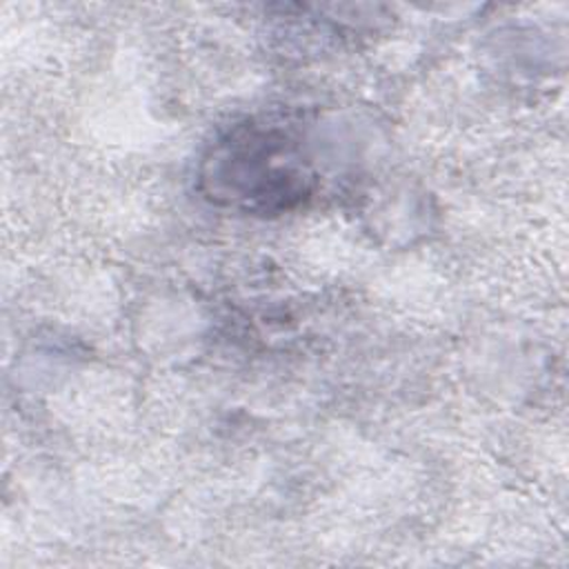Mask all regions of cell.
I'll use <instances>...</instances> for the list:
<instances>
[{
  "label": "cell",
  "mask_w": 569,
  "mask_h": 569,
  "mask_svg": "<svg viewBox=\"0 0 569 569\" xmlns=\"http://www.w3.org/2000/svg\"><path fill=\"white\" fill-rule=\"evenodd\" d=\"M211 193L258 211H278L309 193V171L287 133L262 127H238L207 158L202 176Z\"/></svg>",
  "instance_id": "cell-1"
}]
</instances>
